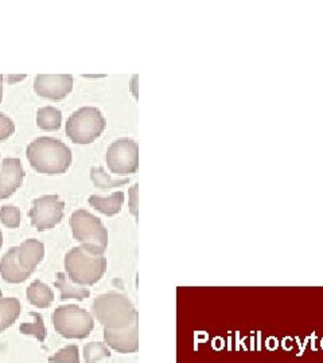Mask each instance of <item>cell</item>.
Segmentation results:
<instances>
[{"label": "cell", "mask_w": 323, "mask_h": 363, "mask_svg": "<svg viewBox=\"0 0 323 363\" xmlns=\"http://www.w3.org/2000/svg\"><path fill=\"white\" fill-rule=\"evenodd\" d=\"M54 286L60 289L61 292V301L69 300V298H76L78 301L91 296V291L88 288H84L81 286H75L67 274L62 272L57 273V280L54 281Z\"/></svg>", "instance_id": "9a60e30c"}, {"label": "cell", "mask_w": 323, "mask_h": 363, "mask_svg": "<svg viewBox=\"0 0 323 363\" xmlns=\"http://www.w3.org/2000/svg\"><path fill=\"white\" fill-rule=\"evenodd\" d=\"M27 300L37 308H49L54 301L52 288L42 283L40 280L33 281L27 288Z\"/></svg>", "instance_id": "5bb4252c"}, {"label": "cell", "mask_w": 323, "mask_h": 363, "mask_svg": "<svg viewBox=\"0 0 323 363\" xmlns=\"http://www.w3.org/2000/svg\"><path fill=\"white\" fill-rule=\"evenodd\" d=\"M93 316L103 325L104 342L120 354L139 350V313L126 295L106 292L92 303Z\"/></svg>", "instance_id": "6da1fadb"}, {"label": "cell", "mask_w": 323, "mask_h": 363, "mask_svg": "<svg viewBox=\"0 0 323 363\" xmlns=\"http://www.w3.org/2000/svg\"><path fill=\"white\" fill-rule=\"evenodd\" d=\"M106 166L115 175H132L139 169V144L129 138L117 139L106 150Z\"/></svg>", "instance_id": "52a82bcc"}, {"label": "cell", "mask_w": 323, "mask_h": 363, "mask_svg": "<svg viewBox=\"0 0 323 363\" xmlns=\"http://www.w3.org/2000/svg\"><path fill=\"white\" fill-rule=\"evenodd\" d=\"M65 202L58 195H42L33 201L28 217L31 225L45 232L54 229L64 218Z\"/></svg>", "instance_id": "ba28073f"}, {"label": "cell", "mask_w": 323, "mask_h": 363, "mask_svg": "<svg viewBox=\"0 0 323 363\" xmlns=\"http://www.w3.org/2000/svg\"><path fill=\"white\" fill-rule=\"evenodd\" d=\"M65 271L76 286H94L106 272V257L92 253L84 247L70 249L65 256Z\"/></svg>", "instance_id": "3957f363"}, {"label": "cell", "mask_w": 323, "mask_h": 363, "mask_svg": "<svg viewBox=\"0 0 323 363\" xmlns=\"http://www.w3.org/2000/svg\"><path fill=\"white\" fill-rule=\"evenodd\" d=\"M33 273L27 272L18 261V247H10L0 259V276L6 283L21 284Z\"/></svg>", "instance_id": "8fae6325"}, {"label": "cell", "mask_w": 323, "mask_h": 363, "mask_svg": "<svg viewBox=\"0 0 323 363\" xmlns=\"http://www.w3.org/2000/svg\"><path fill=\"white\" fill-rule=\"evenodd\" d=\"M22 311L21 301L16 298H0V333L18 320Z\"/></svg>", "instance_id": "2e32d148"}, {"label": "cell", "mask_w": 323, "mask_h": 363, "mask_svg": "<svg viewBox=\"0 0 323 363\" xmlns=\"http://www.w3.org/2000/svg\"><path fill=\"white\" fill-rule=\"evenodd\" d=\"M91 181L94 187L97 189H115V187H121L128 184L129 178H114L109 175L103 167H91Z\"/></svg>", "instance_id": "ac0fdd59"}, {"label": "cell", "mask_w": 323, "mask_h": 363, "mask_svg": "<svg viewBox=\"0 0 323 363\" xmlns=\"http://www.w3.org/2000/svg\"><path fill=\"white\" fill-rule=\"evenodd\" d=\"M73 238L92 253L104 255L108 247V230L103 222L88 210L78 208L70 216Z\"/></svg>", "instance_id": "5b68a950"}, {"label": "cell", "mask_w": 323, "mask_h": 363, "mask_svg": "<svg viewBox=\"0 0 323 363\" xmlns=\"http://www.w3.org/2000/svg\"><path fill=\"white\" fill-rule=\"evenodd\" d=\"M27 74H7V76H4V79L11 85V84H18V82H21V81H23V79H26Z\"/></svg>", "instance_id": "484cf974"}, {"label": "cell", "mask_w": 323, "mask_h": 363, "mask_svg": "<svg viewBox=\"0 0 323 363\" xmlns=\"http://www.w3.org/2000/svg\"><path fill=\"white\" fill-rule=\"evenodd\" d=\"M138 193H139V184L135 183L132 187H129L128 191V208L129 213L138 220L139 217V202H138Z\"/></svg>", "instance_id": "cb8c5ba5"}, {"label": "cell", "mask_w": 323, "mask_h": 363, "mask_svg": "<svg viewBox=\"0 0 323 363\" xmlns=\"http://www.w3.org/2000/svg\"><path fill=\"white\" fill-rule=\"evenodd\" d=\"M28 163L39 174H65L73 162L72 150L61 140L40 136L27 145Z\"/></svg>", "instance_id": "7a4b0ae2"}, {"label": "cell", "mask_w": 323, "mask_h": 363, "mask_svg": "<svg viewBox=\"0 0 323 363\" xmlns=\"http://www.w3.org/2000/svg\"><path fill=\"white\" fill-rule=\"evenodd\" d=\"M21 220H22V213L16 206L6 205L0 208V222L6 228L16 229L21 226Z\"/></svg>", "instance_id": "44dd1931"}, {"label": "cell", "mask_w": 323, "mask_h": 363, "mask_svg": "<svg viewBox=\"0 0 323 363\" xmlns=\"http://www.w3.org/2000/svg\"><path fill=\"white\" fill-rule=\"evenodd\" d=\"M106 128V118L96 106H82L66 120V136L75 144L96 142Z\"/></svg>", "instance_id": "277c9868"}, {"label": "cell", "mask_w": 323, "mask_h": 363, "mask_svg": "<svg viewBox=\"0 0 323 363\" xmlns=\"http://www.w3.org/2000/svg\"><path fill=\"white\" fill-rule=\"evenodd\" d=\"M138 88H139V76H138V74H133L131 82H129V91L133 94L135 100L139 99V91H138Z\"/></svg>", "instance_id": "d4e9b609"}, {"label": "cell", "mask_w": 323, "mask_h": 363, "mask_svg": "<svg viewBox=\"0 0 323 363\" xmlns=\"http://www.w3.org/2000/svg\"><path fill=\"white\" fill-rule=\"evenodd\" d=\"M37 125L39 130L54 132L62 125V112L54 106H42L37 112Z\"/></svg>", "instance_id": "e0dca14e"}, {"label": "cell", "mask_w": 323, "mask_h": 363, "mask_svg": "<svg viewBox=\"0 0 323 363\" xmlns=\"http://www.w3.org/2000/svg\"><path fill=\"white\" fill-rule=\"evenodd\" d=\"M112 355L111 350L103 342H91L84 347V359L85 363H94L109 358Z\"/></svg>", "instance_id": "ffe728a7"}, {"label": "cell", "mask_w": 323, "mask_h": 363, "mask_svg": "<svg viewBox=\"0 0 323 363\" xmlns=\"http://www.w3.org/2000/svg\"><path fill=\"white\" fill-rule=\"evenodd\" d=\"M89 205L99 213L108 217H114L119 214L124 205V193L115 191L109 196H100V195H91Z\"/></svg>", "instance_id": "4fadbf2b"}, {"label": "cell", "mask_w": 323, "mask_h": 363, "mask_svg": "<svg viewBox=\"0 0 323 363\" xmlns=\"http://www.w3.org/2000/svg\"><path fill=\"white\" fill-rule=\"evenodd\" d=\"M25 179V169L21 159L6 157L3 159L0 169V201L7 199L22 186Z\"/></svg>", "instance_id": "30bf717a"}, {"label": "cell", "mask_w": 323, "mask_h": 363, "mask_svg": "<svg viewBox=\"0 0 323 363\" xmlns=\"http://www.w3.org/2000/svg\"><path fill=\"white\" fill-rule=\"evenodd\" d=\"M322 347H323V342H322Z\"/></svg>", "instance_id": "4dcf8cb0"}, {"label": "cell", "mask_w": 323, "mask_h": 363, "mask_svg": "<svg viewBox=\"0 0 323 363\" xmlns=\"http://www.w3.org/2000/svg\"><path fill=\"white\" fill-rule=\"evenodd\" d=\"M84 78H105L106 74H82Z\"/></svg>", "instance_id": "4316f807"}, {"label": "cell", "mask_w": 323, "mask_h": 363, "mask_svg": "<svg viewBox=\"0 0 323 363\" xmlns=\"http://www.w3.org/2000/svg\"><path fill=\"white\" fill-rule=\"evenodd\" d=\"M3 81H4V76L0 74V103L3 100Z\"/></svg>", "instance_id": "83f0119b"}, {"label": "cell", "mask_w": 323, "mask_h": 363, "mask_svg": "<svg viewBox=\"0 0 323 363\" xmlns=\"http://www.w3.org/2000/svg\"><path fill=\"white\" fill-rule=\"evenodd\" d=\"M52 319L55 333L66 339H87L94 328L92 313L76 304L60 306Z\"/></svg>", "instance_id": "8992f818"}, {"label": "cell", "mask_w": 323, "mask_h": 363, "mask_svg": "<svg viewBox=\"0 0 323 363\" xmlns=\"http://www.w3.org/2000/svg\"><path fill=\"white\" fill-rule=\"evenodd\" d=\"M1 245H3V234L0 232V247H1Z\"/></svg>", "instance_id": "f1b7e54d"}, {"label": "cell", "mask_w": 323, "mask_h": 363, "mask_svg": "<svg viewBox=\"0 0 323 363\" xmlns=\"http://www.w3.org/2000/svg\"><path fill=\"white\" fill-rule=\"evenodd\" d=\"M45 257V245L39 240L28 238L18 247V261L27 272L33 273Z\"/></svg>", "instance_id": "7c38bea8"}, {"label": "cell", "mask_w": 323, "mask_h": 363, "mask_svg": "<svg viewBox=\"0 0 323 363\" xmlns=\"http://www.w3.org/2000/svg\"><path fill=\"white\" fill-rule=\"evenodd\" d=\"M28 315L33 316L35 320L33 323H22L19 327V331L23 335H31V337L38 339V342L43 345L46 335H48L46 325L43 323V318H42V315H39L38 312H28Z\"/></svg>", "instance_id": "d6986e66"}, {"label": "cell", "mask_w": 323, "mask_h": 363, "mask_svg": "<svg viewBox=\"0 0 323 363\" xmlns=\"http://www.w3.org/2000/svg\"><path fill=\"white\" fill-rule=\"evenodd\" d=\"M0 298H3V294H1V289H0Z\"/></svg>", "instance_id": "f546056e"}, {"label": "cell", "mask_w": 323, "mask_h": 363, "mask_svg": "<svg viewBox=\"0 0 323 363\" xmlns=\"http://www.w3.org/2000/svg\"><path fill=\"white\" fill-rule=\"evenodd\" d=\"M50 363H80V354L76 345L66 346L64 349L58 351L57 354L49 358Z\"/></svg>", "instance_id": "7402d4cb"}, {"label": "cell", "mask_w": 323, "mask_h": 363, "mask_svg": "<svg viewBox=\"0 0 323 363\" xmlns=\"http://www.w3.org/2000/svg\"><path fill=\"white\" fill-rule=\"evenodd\" d=\"M15 132V123L11 117L0 113V142L10 139Z\"/></svg>", "instance_id": "603a6c76"}, {"label": "cell", "mask_w": 323, "mask_h": 363, "mask_svg": "<svg viewBox=\"0 0 323 363\" xmlns=\"http://www.w3.org/2000/svg\"><path fill=\"white\" fill-rule=\"evenodd\" d=\"M34 91L39 97L61 101L73 91L72 74H38L34 81Z\"/></svg>", "instance_id": "9c48e42d"}]
</instances>
